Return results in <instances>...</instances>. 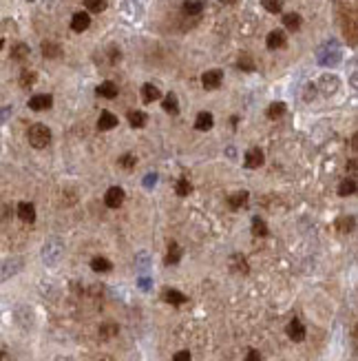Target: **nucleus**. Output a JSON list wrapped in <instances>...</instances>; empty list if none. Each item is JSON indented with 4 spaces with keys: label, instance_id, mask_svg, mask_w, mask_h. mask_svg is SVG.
I'll list each match as a JSON object with an SVG mask.
<instances>
[{
    "label": "nucleus",
    "instance_id": "nucleus-1",
    "mask_svg": "<svg viewBox=\"0 0 358 361\" xmlns=\"http://www.w3.org/2000/svg\"><path fill=\"white\" fill-rule=\"evenodd\" d=\"M27 138H29V144L33 149H44L51 142V131L44 124H31L29 131H27Z\"/></svg>",
    "mask_w": 358,
    "mask_h": 361
},
{
    "label": "nucleus",
    "instance_id": "nucleus-2",
    "mask_svg": "<svg viewBox=\"0 0 358 361\" xmlns=\"http://www.w3.org/2000/svg\"><path fill=\"white\" fill-rule=\"evenodd\" d=\"M62 253H64V246H62L60 240H49L47 244L42 246V262L47 264V266H55L57 262H60Z\"/></svg>",
    "mask_w": 358,
    "mask_h": 361
},
{
    "label": "nucleus",
    "instance_id": "nucleus-3",
    "mask_svg": "<svg viewBox=\"0 0 358 361\" xmlns=\"http://www.w3.org/2000/svg\"><path fill=\"white\" fill-rule=\"evenodd\" d=\"M338 60H340V51H338V47H336V42H330V45H325L318 51V62L321 64L331 67V64H336Z\"/></svg>",
    "mask_w": 358,
    "mask_h": 361
},
{
    "label": "nucleus",
    "instance_id": "nucleus-4",
    "mask_svg": "<svg viewBox=\"0 0 358 361\" xmlns=\"http://www.w3.org/2000/svg\"><path fill=\"white\" fill-rule=\"evenodd\" d=\"M124 188H119V186H110L109 191H106V195H104V204L109 206V209H117V206H122L124 204Z\"/></svg>",
    "mask_w": 358,
    "mask_h": 361
},
{
    "label": "nucleus",
    "instance_id": "nucleus-5",
    "mask_svg": "<svg viewBox=\"0 0 358 361\" xmlns=\"http://www.w3.org/2000/svg\"><path fill=\"white\" fill-rule=\"evenodd\" d=\"M265 155L261 149H250V151L246 153V157H243V166L246 169H259L261 164H263Z\"/></svg>",
    "mask_w": 358,
    "mask_h": 361
},
{
    "label": "nucleus",
    "instance_id": "nucleus-6",
    "mask_svg": "<svg viewBox=\"0 0 358 361\" xmlns=\"http://www.w3.org/2000/svg\"><path fill=\"white\" fill-rule=\"evenodd\" d=\"M221 80H223V73L219 71V69H212V71H206L201 76V85H203V89H217V87L221 85Z\"/></svg>",
    "mask_w": 358,
    "mask_h": 361
},
{
    "label": "nucleus",
    "instance_id": "nucleus-7",
    "mask_svg": "<svg viewBox=\"0 0 358 361\" xmlns=\"http://www.w3.org/2000/svg\"><path fill=\"white\" fill-rule=\"evenodd\" d=\"M88 25H91V16H88L86 11H78V14L71 18V29H73V31H78V33L86 31Z\"/></svg>",
    "mask_w": 358,
    "mask_h": 361
},
{
    "label": "nucleus",
    "instance_id": "nucleus-8",
    "mask_svg": "<svg viewBox=\"0 0 358 361\" xmlns=\"http://www.w3.org/2000/svg\"><path fill=\"white\" fill-rule=\"evenodd\" d=\"M51 104H53V98L47 93H38L29 100V109H33V111H47Z\"/></svg>",
    "mask_w": 358,
    "mask_h": 361
},
{
    "label": "nucleus",
    "instance_id": "nucleus-9",
    "mask_svg": "<svg viewBox=\"0 0 358 361\" xmlns=\"http://www.w3.org/2000/svg\"><path fill=\"white\" fill-rule=\"evenodd\" d=\"M265 45H268V49H283V47L287 45V38H285V33H283L281 29H276V31H270L268 33V40H265Z\"/></svg>",
    "mask_w": 358,
    "mask_h": 361
},
{
    "label": "nucleus",
    "instance_id": "nucleus-10",
    "mask_svg": "<svg viewBox=\"0 0 358 361\" xmlns=\"http://www.w3.org/2000/svg\"><path fill=\"white\" fill-rule=\"evenodd\" d=\"M287 337H290L292 341H303L305 339V326L301 324L299 319H292L290 324H287Z\"/></svg>",
    "mask_w": 358,
    "mask_h": 361
},
{
    "label": "nucleus",
    "instance_id": "nucleus-11",
    "mask_svg": "<svg viewBox=\"0 0 358 361\" xmlns=\"http://www.w3.org/2000/svg\"><path fill=\"white\" fill-rule=\"evenodd\" d=\"M18 217H20L22 222L31 224L35 219V206L31 204V202H20V204H18Z\"/></svg>",
    "mask_w": 358,
    "mask_h": 361
},
{
    "label": "nucleus",
    "instance_id": "nucleus-12",
    "mask_svg": "<svg viewBox=\"0 0 358 361\" xmlns=\"http://www.w3.org/2000/svg\"><path fill=\"white\" fill-rule=\"evenodd\" d=\"M22 268V259L20 257H11V259H4L2 264V279H9L11 275H16L18 271Z\"/></svg>",
    "mask_w": 358,
    "mask_h": 361
},
{
    "label": "nucleus",
    "instance_id": "nucleus-13",
    "mask_svg": "<svg viewBox=\"0 0 358 361\" xmlns=\"http://www.w3.org/2000/svg\"><path fill=\"white\" fill-rule=\"evenodd\" d=\"M117 126V118L113 116L110 111H102L100 113V120H97V129L100 131H110Z\"/></svg>",
    "mask_w": 358,
    "mask_h": 361
},
{
    "label": "nucleus",
    "instance_id": "nucleus-14",
    "mask_svg": "<svg viewBox=\"0 0 358 361\" xmlns=\"http://www.w3.org/2000/svg\"><path fill=\"white\" fill-rule=\"evenodd\" d=\"M164 301L172 303V306H181V303H186L188 299H186V295H184V293H179V290H175V288H166V290H164Z\"/></svg>",
    "mask_w": 358,
    "mask_h": 361
},
{
    "label": "nucleus",
    "instance_id": "nucleus-15",
    "mask_svg": "<svg viewBox=\"0 0 358 361\" xmlns=\"http://www.w3.org/2000/svg\"><path fill=\"white\" fill-rule=\"evenodd\" d=\"M230 268H232V272H239V275H248V262L243 255H232L230 257Z\"/></svg>",
    "mask_w": 358,
    "mask_h": 361
},
{
    "label": "nucleus",
    "instance_id": "nucleus-16",
    "mask_svg": "<svg viewBox=\"0 0 358 361\" xmlns=\"http://www.w3.org/2000/svg\"><path fill=\"white\" fill-rule=\"evenodd\" d=\"M212 113H208V111H201L197 116V120H194V129L197 131H208V129H212Z\"/></svg>",
    "mask_w": 358,
    "mask_h": 361
},
{
    "label": "nucleus",
    "instance_id": "nucleus-17",
    "mask_svg": "<svg viewBox=\"0 0 358 361\" xmlns=\"http://www.w3.org/2000/svg\"><path fill=\"white\" fill-rule=\"evenodd\" d=\"M95 93L97 95H102V98H115V95H117V85H115V82H102L100 87H97L95 89Z\"/></svg>",
    "mask_w": 358,
    "mask_h": 361
},
{
    "label": "nucleus",
    "instance_id": "nucleus-18",
    "mask_svg": "<svg viewBox=\"0 0 358 361\" xmlns=\"http://www.w3.org/2000/svg\"><path fill=\"white\" fill-rule=\"evenodd\" d=\"M162 98V93H159V89L155 85H144L141 87V100L144 102H155V100Z\"/></svg>",
    "mask_w": 358,
    "mask_h": 361
},
{
    "label": "nucleus",
    "instance_id": "nucleus-19",
    "mask_svg": "<svg viewBox=\"0 0 358 361\" xmlns=\"http://www.w3.org/2000/svg\"><path fill=\"white\" fill-rule=\"evenodd\" d=\"M162 104H164V111L170 113V116H177V113H179V102H177L175 93H168L166 98L162 100Z\"/></svg>",
    "mask_w": 358,
    "mask_h": 361
},
{
    "label": "nucleus",
    "instance_id": "nucleus-20",
    "mask_svg": "<svg viewBox=\"0 0 358 361\" xmlns=\"http://www.w3.org/2000/svg\"><path fill=\"white\" fill-rule=\"evenodd\" d=\"M283 25H285V29H290V31H299L301 25H303V18H301L299 14H285L283 16Z\"/></svg>",
    "mask_w": 358,
    "mask_h": 361
},
{
    "label": "nucleus",
    "instance_id": "nucleus-21",
    "mask_svg": "<svg viewBox=\"0 0 358 361\" xmlns=\"http://www.w3.org/2000/svg\"><path fill=\"white\" fill-rule=\"evenodd\" d=\"M181 9H184L186 16H197V14H201L203 11V2L201 0H186Z\"/></svg>",
    "mask_w": 358,
    "mask_h": 361
},
{
    "label": "nucleus",
    "instance_id": "nucleus-22",
    "mask_svg": "<svg viewBox=\"0 0 358 361\" xmlns=\"http://www.w3.org/2000/svg\"><path fill=\"white\" fill-rule=\"evenodd\" d=\"M321 89L323 93H334L338 89V78L336 76H323L321 78Z\"/></svg>",
    "mask_w": 358,
    "mask_h": 361
},
{
    "label": "nucleus",
    "instance_id": "nucleus-23",
    "mask_svg": "<svg viewBox=\"0 0 358 361\" xmlns=\"http://www.w3.org/2000/svg\"><path fill=\"white\" fill-rule=\"evenodd\" d=\"M181 259V248L177 241H170V246H168V253H166V264L170 266V264H177Z\"/></svg>",
    "mask_w": 358,
    "mask_h": 361
},
{
    "label": "nucleus",
    "instance_id": "nucleus-24",
    "mask_svg": "<svg viewBox=\"0 0 358 361\" xmlns=\"http://www.w3.org/2000/svg\"><path fill=\"white\" fill-rule=\"evenodd\" d=\"M91 268L95 272H109L110 268H113V264H110L106 257H93L91 259Z\"/></svg>",
    "mask_w": 358,
    "mask_h": 361
},
{
    "label": "nucleus",
    "instance_id": "nucleus-25",
    "mask_svg": "<svg viewBox=\"0 0 358 361\" xmlns=\"http://www.w3.org/2000/svg\"><path fill=\"white\" fill-rule=\"evenodd\" d=\"M42 54H44V58H51L53 60V58H60L62 49L55 45V42H49L47 40V42H42Z\"/></svg>",
    "mask_w": 358,
    "mask_h": 361
},
{
    "label": "nucleus",
    "instance_id": "nucleus-26",
    "mask_svg": "<svg viewBox=\"0 0 358 361\" xmlns=\"http://www.w3.org/2000/svg\"><path fill=\"white\" fill-rule=\"evenodd\" d=\"M246 202H248V193L246 191H239V193H234V195L228 197V206H230V209H241V206H246Z\"/></svg>",
    "mask_w": 358,
    "mask_h": 361
},
{
    "label": "nucleus",
    "instance_id": "nucleus-27",
    "mask_svg": "<svg viewBox=\"0 0 358 361\" xmlns=\"http://www.w3.org/2000/svg\"><path fill=\"white\" fill-rule=\"evenodd\" d=\"M285 111H287V107L283 102H272L268 107V118H270V120H276V118H281Z\"/></svg>",
    "mask_w": 358,
    "mask_h": 361
},
{
    "label": "nucleus",
    "instance_id": "nucleus-28",
    "mask_svg": "<svg viewBox=\"0 0 358 361\" xmlns=\"http://www.w3.org/2000/svg\"><path fill=\"white\" fill-rule=\"evenodd\" d=\"M128 122H131V126H135V129H141V126L146 124V113H141V111H128Z\"/></svg>",
    "mask_w": 358,
    "mask_h": 361
},
{
    "label": "nucleus",
    "instance_id": "nucleus-29",
    "mask_svg": "<svg viewBox=\"0 0 358 361\" xmlns=\"http://www.w3.org/2000/svg\"><path fill=\"white\" fill-rule=\"evenodd\" d=\"M252 235H254V237H265V235H268V226H265L263 219H259V217L252 219Z\"/></svg>",
    "mask_w": 358,
    "mask_h": 361
},
{
    "label": "nucleus",
    "instance_id": "nucleus-30",
    "mask_svg": "<svg viewBox=\"0 0 358 361\" xmlns=\"http://www.w3.org/2000/svg\"><path fill=\"white\" fill-rule=\"evenodd\" d=\"M354 193H356V182L354 180H343L338 186V195L347 197V195H354Z\"/></svg>",
    "mask_w": 358,
    "mask_h": 361
},
{
    "label": "nucleus",
    "instance_id": "nucleus-31",
    "mask_svg": "<svg viewBox=\"0 0 358 361\" xmlns=\"http://www.w3.org/2000/svg\"><path fill=\"white\" fill-rule=\"evenodd\" d=\"M119 332V328L115 324H102L100 326V339H110V337H115V334Z\"/></svg>",
    "mask_w": 358,
    "mask_h": 361
},
{
    "label": "nucleus",
    "instance_id": "nucleus-32",
    "mask_svg": "<svg viewBox=\"0 0 358 361\" xmlns=\"http://www.w3.org/2000/svg\"><path fill=\"white\" fill-rule=\"evenodd\" d=\"M354 224H356V219L354 217H338L336 219V228H338L340 233H352Z\"/></svg>",
    "mask_w": 358,
    "mask_h": 361
},
{
    "label": "nucleus",
    "instance_id": "nucleus-33",
    "mask_svg": "<svg viewBox=\"0 0 358 361\" xmlns=\"http://www.w3.org/2000/svg\"><path fill=\"white\" fill-rule=\"evenodd\" d=\"M84 7H86V11L100 14V11L106 9V0H84Z\"/></svg>",
    "mask_w": 358,
    "mask_h": 361
},
{
    "label": "nucleus",
    "instance_id": "nucleus-34",
    "mask_svg": "<svg viewBox=\"0 0 358 361\" xmlns=\"http://www.w3.org/2000/svg\"><path fill=\"white\" fill-rule=\"evenodd\" d=\"M237 67L243 69V71H252V69H254V60H252L250 54H241L237 60Z\"/></svg>",
    "mask_w": 358,
    "mask_h": 361
},
{
    "label": "nucleus",
    "instance_id": "nucleus-35",
    "mask_svg": "<svg viewBox=\"0 0 358 361\" xmlns=\"http://www.w3.org/2000/svg\"><path fill=\"white\" fill-rule=\"evenodd\" d=\"M27 56H29V47H27L25 42H20V45H16L11 49V58L13 60H25Z\"/></svg>",
    "mask_w": 358,
    "mask_h": 361
},
{
    "label": "nucleus",
    "instance_id": "nucleus-36",
    "mask_svg": "<svg viewBox=\"0 0 358 361\" xmlns=\"http://www.w3.org/2000/svg\"><path fill=\"white\" fill-rule=\"evenodd\" d=\"M261 5H263V9L270 11V14H278V11L283 9V0H263Z\"/></svg>",
    "mask_w": 358,
    "mask_h": 361
},
{
    "label": "nucleus",
    "instance_id": "nucleus-37",
    "mask_svg": "<svg viewBox=\"0 0 358 361\" xmlns=\"http://www.w3.org/2000/svg\"><path fill=\"white\" fill-rule=\"evenodd\" d=\"M175 191H177V195H179V197H186V195H190V191H193V186H190V182H188V180H186V178H181L179 182H177Z\"/></svg>",
    "mask_w": 358,
    "mask_h": 361
},
{
    "label": "nucleus",
    "instance_id": "nucleus-38",
    "mask_svg": "<svg viewBox=\"0 0 358 361\" xmlns=\"http://www.w3.org/2000/svg\"><path fill=\"white\" fill-rule=\"evenodd\" d=\"M31 85H35V73L33 71H22L20 73V87H31Z\"/></svg>",
    "mask_w": 358,
    "mask_h": 361
},
{
    "label": "nucleus",
    "instance_id": "nucleus-39",
    "mask_svg": "<svg viewBox=\"0 0 358 361\" xmlns=\"http://www.w3.org/2000/svg\"><path fill=\"white\" fill-rule=\"evenodd\" d=\"M119 166H124V169H133V166H135V155H131V153L122 155L119 157Z\"/></svg>",
    "mask_w": 358,
    "mask_h": 361
},
{
    "label": "nucleus",
    "instance_id": "nucleus-40",
    "mask_svg": "<svg viewBox=\"0 0 358 361\" xmlns=\"http://www.w3.org/2000/svg\"><path fill=\"white\" fill-rule=\"evenodd\" d=\"M172 361H193V359H190V352L188 350H179L175 357H172Z\"/></svg>",
    "mask_w": 358,
    "mask_h": 361
},
{
    "label": "nucleus",
    "instance_id": "nucleus-41",
    "mask_svg": "<svg viewBox=\"0 0 358 361\" xmlns=\"http://www.w3.org/2000/svg\"><path fill=\"white\" fill-rule=\"evenodd\" d=\"M246 361H261V355H259V352H256V350H248Z\"/></svg>",
    "mask_w": 358,
    "mask_h": 361
},
{
    "label": "nucleus",
    "instance_id": "nucleus-42",
    "mask_svg": "<svg viewBox=\"0 0 358 361\" xmlns=\"http://www.w3.org/2000/svg\"><path fill=\"white\" fill-rule=\"evenodd\" d=\"M137 264H139V268H146V264H148V259H146V253H141L139 257H137Z\"/></svg>",
    "mask_w": 358,
    "mask_h": 361
},
{
    "label": "nucleus",
    "instance_id": "nucleus-43",
    "mask_svg": "<svg viewBox=\"0 0 358 361\" xmlns=\"http://www.w3.org/2000/svg\"><path fill=\"white\" fill-rule=\"evenodd\" d=\"M349 144H352V149H354V151H358V133H354V135H352V140H349Z\"/></svg>",
    "mask_w": 358,
    "mask_h": 361
},
{
    "label": "nucleus",
    "instance_id": "nucleus-44",
    "mask_svg": "<svg viewBox=\"0 0 358 361\" xmlns=\"http://www.w3.org/2000/svg\"><path fill=\"white\" fill-rule=\"evenodd\" d=\"M352 339L358 343V321H356V324H354V328H352Z\"/></svg>",
    "mask_w": 358,
    "mask_h": 361
},
{
    "label": "nucleus",
    "instance_id": "nucleus-45",
    "mask_svg": "<svg viewBox=\"0 0 358 361\" xmlns=\"http://www.w3.org/2000/svg\"><path fill=\"white\" fill-rule=\"evenodd\" d=\"M148 284H150V281L146 279V277H141V279H139V286H141L144 290H148Z\"/></svg>",
    "mask_w": 358,
    "mask_h": 361
},
{
    "label": "nucleus",
    "instance_id": "nucleus-46",
    "mask_svg": "<svg viewBox=\"0 0 358 361\" xmlns=\"http://www.w3.org/2000/svg\"><path fill=\"white\" fill-rule=\"evenodd\" d=\"M349 82H352V85H354V87H356V89H358V73H354V76L349 78Z\"/></svg>",
    "mask_w": 358,
    "mask_h": 361
},
{
    "label": "nucleus",
    "instance_id": "nucleus-47",
    "mask_svg": "<svg viewBox=\"0 0 358 361\" xmlns=\"http://www.w3.org/2000/svg\"><path fill=\"white\" fill-rule=\"evenodd\" d=\"M221 2H223V5H234L237 0H221Z\"/></svg>",
    "mask_w": 358,
    "mask_h": 361
}]
</instances>
